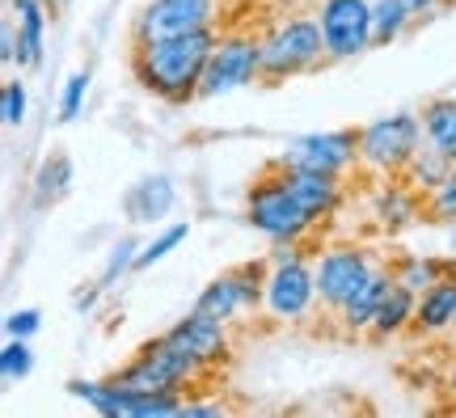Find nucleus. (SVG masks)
<instances>
[{"instance_id": "obj_37", "label": "nucleus", "mask_w": 456, "mask_h": 418, "mask_svg": "<svg viewBox=\"0 0 456 418\" xmlns=\"http://www.w3.org/2000/svg\"><path fill=\"white\" fill-rule=\"evenodd\" d=\"M43 4H47V9H55V4H60V0H43Z\"/></svg>"}, {"instance_id": "obj_6", "label": "nucleus", "mask_w": 456, "mask_h": 418, "mask_svg": "<svg viewBox=\"0 0 456 418\" xmlns=\"http://www.w3.org/2000/svg\"><path fill=\"white\" fill-rule=\"evenodd\" d=\"M423 144V119L419 114H389L359 127V161L380 174H402L410 157Z\"/></svg>"}, {"instance_id": "obj_22", "label": "nucleus", "mask_w": 456, "mask_h": 418, "mask_svg": "<svg viewBox=\"0 0 456 418\" xmlns=\"http://www.w3.org/2000/svg\"><path fill=\"white\" fill-rule=\"evenodd\" d=\"M414 9L406 0H372V47H389L410 30Z\"/></svg>"}, {"instance_id": "obj_26", "label": "nucleus", "mask_w": 456, "mask_h": 418, "mask_svg": "<svg viewBox=\"0 0 456 418\" xmlns=\"http://www.w3.org/2000/svg\"><path fill=\"white\" fill-rule=\"evenodd\" d=\"M186 233H191V225H169L161 237H157V242H148L144 250L135 254V271H148V266H157L165 254H174V250L186 242Z\"/></svg>"}, {"instance_id": "obj_17", "label": "nucleus", "mask_w": 456, "mask_h": 418, "mask_svg": "<svg viewBox=\"0 0 456 418\" xmlns=\"http://www.w3.org/2000/svg\"><path fill=\"white\" fill-rule=\"evenodd\" d=\"M174 203H178V191H174L169 177H144L123 199V208H127V216L135 225H161V216H169Z\"/></svg>"}, {"instance_id": "obj_9", "label": "nucleus", "mask_w": 456, "mask_h": 418, "mask_svg": "<svg viewBox=\"0 0 456 418\" xmlns=\"http://www.w3.org/2000/svg\"><path fill=\"white\" fill-rule=\"evenodd\" d=\"M220 4L224 0H148L140 9V17H135V26H131V43L212 30L220 21Z\"/></svg>"}, {"instance_id": "obj_32", "label": "nucleus", "mask_w": 456, "mask_h": 418, "mask_svg": "<svg viewBox=\"0 0 456 418\" xmlns=\"http://www.w3.org/2000/svg\"><path fill=\"white\" fill-rule=\"evenodd\" d=\"M38 325H43V313H38V308H21V313H13V317H4V330H9L13 338L38 334Z\"/></svg>"}, {"instance_id": "obj_24", "label": "nucleus", "mask_w": 456, "mask_h": 418, "mask_svg": "<svg viewBox=\"0 0 456 418\" xmlns=\"http://www.w3.org/2000/svg\"><path fill=\"white\" fill-rule=\"evenodd\" d=\"M419 191L414 186H389V191L380 194V203H376V211H380V220L389 228H402V225H414L419 220Z\"/></svg>"}, {"instance_id": "obj_12", "label": "nucleus", "mask_w": 456, "mask_h": 418, "mask_svg": "<svg viewBox=\"0 0 456 418\" xmlns=\"http://www.w3.org/2000/svg\"><path fill=\"white\" fill-rule=\"evenodd\" d=\"M376 271V262L368 250H355V245H338V250H326L313 266V279H317V305L338 313L351 291Z\"/></svg>"}, {"instance_id": "obj_25", "label": "nucleus", "mask_w": 456, "mask_h": 418, "mask_svg": "<svg viewBox=\"0 0 456 418\" xmlns=\"http://www.w3.org/2000/svg\"><path fill=\"white\" fill-rule=\"evenodd\" d=\"M393 275H397V283H406V288L419 296V291H427L431 283L444 279V262L440 258H402V262L393 266Z\"/></svg>"}, {"instance_id": "obj_38", "label": "nucleus", "mask_w": 456, "mask_h": 418, "mask_svg": "<svg viewBox=\"0 0 456 418\" xmlns=\"http://www.w3.org/2000/svg\"><path fill=\"white\" fill-rule=\"evenodd\" d=\"M0 330H4V317H0Z\"/></svg>"}, {"instance_id": "obj_1", "label": "nucleus", "mask_w": 456, "mask_h": 418, "mask_svg": "<svg viewBox=\"0 0 456 418\" xmlns=\"http://www.w3.org/2000/svg\"><path fill=\"white\" fill-rule=\"evenodd\" d=\"M220 30H195L178 38H152V43H131V72L152 97L186 106L199 94V77L208 68Z\"/></svg>"}, {"instance_id": "obj_7", "label": "nucleus", "mask_w": 456, "mask_h": 418, "mask_svg": "<svg viewBox=\"0 0 456 418\" xmlns=\"http://www.w3.org/2000/svg\"><path fill=\"white\" fill-rule=\"evenodd\" d=\"M245 220L258 228L262 237H271L275 245H292L300 242L305 233H309L317 220H313L309 211L296 203L292 194L279 186V177H262L258 186L249 191V199H245Z\"/></svg>"}, {"instance_id": "obj_3", "label": "nucleus", "mask_w": 456, "mask_h": 418, "mask_svg": "<svg viewBox=\"0 0 456 418\" xmlns=\"http://www.w3.org/2000/svg\"><path fill=\"white\" fill-rule=\"evenodd\" d=\"M199 376H203V364L191 359L186 351H178L169 338H152L144 342L135 359H131L127 368L110 376L118 389H131V393H191Z\"/></svg>"}, {"instance_id": "obj_10", "label": "nucleus", "mask_w": 456, "mask_h": 418, "mask_svg": "<svg viewBox=\"0 0 456 418\" xmlns=\"http://www.w3.org/2000/svg\"><path fill=\"white\" fill-rule=\"evenodd\" d=\"M254 81H258V38H249V34H220L212 55H208V68L199 77L195 97H220Z\"/></svg>"}, {"instance_id": "obj_35", "label": "nucleus", "mask_w": 456, "mask_h": 418, "mask_svg": "<svg viewBox=\"0 0 456 418\" xmlns=\"http://www.w3.org/2000/svg\"><path fill=\"white\" fill-rule=\"evenodd\" d=\"M444 275H448V279H456V258H448V262H444Z\"/></svg>"}, {"instance_id": "obj_19", "label": "nucleus", "mask_w": 456, "mask_h": 418, "mask_svg": "<svg viewBox=\"0 0 456 418\" xmlns=\"http://www.w3.org/2000/svg\"><path fill=\"white\" fill-rule=\"evenodd\" d=\"M423 140L431 148H440L444 157H452L456 161V97H436V102H427L423 111Z\"/></svg>"}, {"instance_id": "obj_21", "label": "nucleus", "mask_w": 456, "mask_h": 418, "mask_svg": "<svg viewBox=\"0 0 456 418\" xmlns=\"http://www.w3.org/2000/svg\"><path fill=\"white\" fill-rule=\"evenodd\" d=\"M456 169V161L452 157H444L440 148H431V144H419V152H414V157H410V165L406 169H402V174L410 177V186H414V191H423V194H431L436 191V186H440L444 177L452 174Z\"/></svg>"}, {"instance_id": "obj_14", "label": "nucleus", "mask_w": 456, "mask_h": 418, "mask_svg": "<svg viewBox=\"0 0 456 418\" xmlns=\"http://www.w3.org/2000/svg\"><path fill=\"white\" fill-rule=\"evenodd\" d=\"M279 186L292 194L313 220H326L342 199V177L334 174H313V169H292V165H275Z\"/></svg>"}, {"instance_id": "obj_34", "label": "nucleus", "mask_w": 456, "mask_h": 418, "mask_svg": "<svg viewBox=\"0 0 456 418\" xmlns=\"http://www.w3.org/2000/svg\"><path fill=\"white\" fill-rule=\"evenodd\" d=\"M410 9H414V17H427V13H436V9H448L452 0H406Z\"/></svg>"}, {"instance_id": "obj_28", "label": "nucleus", "mask_w": 456, "mask_h": 418, "mask_svg": "<svg viewBox=\"0 0 456 418\" xmlns=\"http://www.w3.org/2000/svg\"><path fill=\"white\" fill-rule=\"evenodd\" d=\"M0 123H4V127L26 123V85H21V81H4V85H0Z\"/></svg>"}, {"instance_id": "obj_30", "label": "nucleus", "mask_w": 456, "mask_h": 418, "mask_svg": "<svg viewBox=\"0 0 456 418\" xmlns=\"http://www.w3.org/2000/svg\"><path fill=\"white\" fill-rule=\"evenodd\" d=\"M427 211H431L436 220H456V169L427 194Z\"/></svg>"}, {"instance_id": "obj_4", "label": "nucleus", "mask_w": 456, "mask_h": 418, "mask_svg": "<svg viewBox=\"0 0 456 418\" xmlns=\"http://www.w3.org/2000/svg\"><path fill=\"white\" fill-rule=\"evenodd\" d=\"M262 305L275 322H305L317 305V279L313 266L305 262L300 250L292 245H279L271 275H266V291H262Z\"/></svg>"}, {"instance_id": "obj_27", "label": "nucleus", "mask_w": 456, "mask_h": 418, "mask_svg": "<svg viewBox=\"0 0 456 418\" xmlns=\"http://www.w3.org/2000/svg\"><path fill=\"white\" fill-rule=\"evenodd\" d=\"M34 368V351L26 338H13L4 351H0V381H21V376H30Z\"/></svg>"}, {"instance_id": "obj_8", "label": "nucleus", "mask_w": 456, "mask_h": 418, "mask_svg": "<svg viewBox=\"0 0 456 418\" xmlns=\"http://www.w3.org/2000/svg\"><path fill=\"white\" fill-rule=\"evenodd\" d=\"M317 26L326 38V60L342 64L372 51V0H322Z\"/></svg>"}, {"instance_id": "obj_15", "label": "nucleus", "mask_w": 456, "mask_h": 418, "mask_svg": "<svg viewBox=\"0 0 456 418\" xmlns=\"http://www.w3.org/2000/svg\"><path fill=\"white\" fill-rule=\"evenodd\" d=\"M393 283H397V275H393V271H380V266H376V271L368 275V279H363L355 291H351V300L338 308L342 325H346L351 334H363V330L372 325L376 308L385 305V296L393 291Z\"/></svg>"}, {"instance_id": "obj_31", "label": "nucleus", "mask_w": 456, "mask_h": 418, "mask_svg": "<svg viewBox=\"0 0 456 418\" xmlns=\"http://www.w3.org/2000/svg\"><path fill=\"white\" fill-rule=\"evenodd\" d=\"M135 254H140V245L131 242V237H123V242L110 250V262H106V275H102L98 288H110V283H114V279H118L123 271H135Z\"/></svg>"}, {"instance_id": "obj_11", "label": "nucleus", "mask_w": 456, "mask_h": 418, "mask_svg": "<svg viewBox=\"0 0 456 418\" xmlns=\"http://www.w3.org/2000/svg\"><path fill=\"white\" fill-rule=\"evenodd\" d=\"M279 165L292 169H313V174H351L359 165V127L346 131H322V135H300L288 144V152L279 157Z\"/></svg>"}, {"instance_id": "obj_39", "label": "nucleus", "mask_w": 456, "mask_h": 418, "mask_svg": "<svg viewBox=\"0 0 456 418\" xmlns=\"http://www.w3.org/2000/svg\"><path fill=\"white\" fill-rule=\"evenodd\" d=\"M452 330H456V317H452Z\"/></svg>"}, {"instance_id": "obj_20", "label": "nucleus", "mask_w": 456, "mask_h": 418, "mask_svg": "<svg viewBox=\"0 0 456 418\" xmlns=\"http://www.w3.org/2000/svg\"><path fill=\"white\" fill-rule=\"evenodd\" d=\"M414 300H419V296H414L406 283H393V291L385 296V305L376 308L368 334L372 338H397L402 330H410V322H414Z\"/></svg>"}, {"instance_id": "obj_16", "label": "nucleus", "mask_w": 456, "mask_h": 418, "mask_svg": "<svg viewBox=\"0 0 456 418\" xmlns=\"http://www.w3.org/2000/svg\"><path fill=\"white\" fill-rule=\"evenodd\" d=\"M452 317H456V279L444 275L440 283H431L427 291H419L410 330L436 338V334H444V330H452Z\"/></svg>"}, {"instance_id": "obj_13", "label": "nucleus", "mask_w": 456, "mask_h": 418, "mask_svg": "<svg viewBox=\"0 0 456 418\" xmlns=\"http://www.w3.org/2000/svg\"><path fill=\"white\" fill-rule=\"evenodd\" d=\"M165 338L186 351L191 359H199L203 368H212V364H228V334H224V322H216L208 313H191V317H182L174 330H165Z\"/></svg>"}, {"instance_id": "obj_18", "label": "nucleus", "mask_w": 456, "mask_h": 418, "mask_svg": "<svg viewBox=\"0 0 456 418\" xmlns=\"http://www.w3.org/2000/svg\"><path fill=\"white\" fill-rule=\"evenodd\" d=\"M17 9V34H21V43H17V64L26 68H38L43 64V30H47V4L43 0H13Z\"/></svg>"}, {"instance_id": "obj_33", "label": "nucleus", "mask_w": 456, "mask_h": 418, "mask_svg": "<svg viewBox=\"0 0 456 418\" xmlns=\"http://www.w3.org/2000/svg\"><path fill=\"white\" fill-rule=\"evenodd\" d=\"M17 43H21V34H17V21L0 17V64H17Z\"/></svg>"}, {"instance_id": "obj_36", "label": "nucleus", "mask_w": 456, "mask_h": 418, "mask_svg": "<svg viewBox=\"0 0 456 418\" xmlns=\"http://www.w3.org/2000/svg\"><path fill=\"white\" fill-rule=\"evenodd\" d=\"M448 389H452V398H456V372H452V381H448Z\"/></svg>"}, {"instance_id": "obj_5", "label": "nucleus", "mask_w": 456, "mask_h": 418, "mask_svg": "<svg viewBox=\"0 0 456 418\" xmlns=\"http://www.w3.org/2000/svg\"><path fill=\"white\" fill-rule=\"evenodd\" d=\"M266 275H271V262L266 258H254V262H241V266H232L228 275L212 279L203 296L195 300L199 313H208L216 322H237L245 313H254L262 308V291H266Z\"/></svg>"}, {"instance_id": "obj_29", "label": "nucleus", "mask_w": 456, "mask_h": 418, "mask_svg": "<svg viewBox=\"0 0 456 418\" xmlns=\"http://www.w3.org/2000/svg\"><path fill=\"white\" fill-rule=\"evenodd\" d=\"M85 94H89V68H81V72H72V77H68V85H64V106H60V123H72V119L81 114Z\"/></svg>"}, {"instance_id": "obj_2", "label": "nucleus", "mask_w": 456, "mask_h": 418, "mask_svg": "<svg viewBox=\"0 0 456 418\" xmlns=\"http://www.w3.org/2000/svg\"><path fill=\"white\" fill-rule=\"evenodd\" d=\"M326 60V38L317 17H288L279 21L271 34L258 38V81L262 85H283L292 77L317 72Z\"/></svg>"}, {"instance_id": "obj_23", "label": "nucleus", "mask_w": 456, "mask_h": 418, "mask_svg": "<svg viewBox=\"0 0 456 418\" xmlns=\"http://www.w3.org/2000/svg\"><path fill=\"white\" fill-rule=\"evenodd\" d=\"M68 182H72V161H68L64 152H51L47 161H43V169H38V177H34V203L51 208L68 191Z\"/></svg>"}]
</instances>
